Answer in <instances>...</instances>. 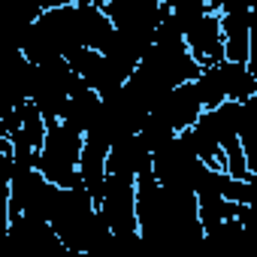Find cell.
<instances>
[{
	"label": "cell",
	"mask_w": 257,
	"mask_h": 257,
	"mask_svg": "<svg viewBox=\"0 0 257 257\" xmlns=\"http://www.w3.org/2000/svg\"><path fill=\"white\" fill-rule=\"evenodd\" d=\"M82 149H85V131H79L67 118H49V134L40 149L37 167L49 182L61 188H76L82 185V176H79Z\"/></svg>",
	"instance_id": "cell-1"
},
{
	"label": "cell",
	"mask_w": 257,
	"mask_h": 257,
	"mask_svg": "<svg viewBox=\"0 0 257 257\" xmlns=\"http://www.w3.org/2000/svg\"><path fill=\"white\" fill-rule=\"evenodd\" d=\"M185 43H188L191 55H194L203 67L221 64V61H224L221 13H218V10H209V13H200L194 22H188V28H185Z\"/></svg>",
	"instance_id": "cell-2"
}]
</instances>
